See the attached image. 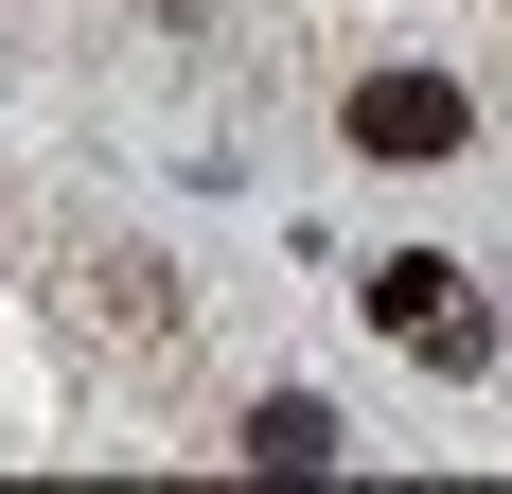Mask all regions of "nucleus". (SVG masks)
I'll list each match as a JSON object with an SVG mask.
<instances>
[{
  "label": "nucleus",
  "mask_w": 512,
  "mask_h": 494,
  "mask_svg": "<svg viewBox=\"0 0 512 494\" xmlns=\"http://www.w3.org/2000/svg\"><path fill=\"white\" fill-rule=\"evenodd\" d=\"M371 336L389 353H424V371H495V300L460 283V265H442V247H407V265H371Z\"/></svg>",
  "instance_id": "1"
},
{
  "label": "nucleus",
  "mask_w": 512,
  "mask_h": 494,
  "mask_svg": "<svg viewBox=\"0 0 512 494\" xmlns=\"http://www.w3.org/2000/svg\"><path fill=\"white\" fill-rule=\"evenodd\" d=\"M318 459H336V406H318V389H265L248 406V477H318Z\"/></svg>",
  "instance_id": "3"
},
{
  "label": "nucleus",
  "mask_w": 512,
  "mask_h": 494,
  "mask_svg": "<svg viewBox=\"0 0 512 494\" xmlns=\"http://www.w3.org/2000/svg\"><path fill=\"white\" fill-rule=\"evenodd\" d=\"M336 142H354V159H389V177H424V159H460V142H477V106L442 89V71H354Z\"/></svg>",
  "instance_id": "2"
}]
</instances>
